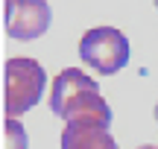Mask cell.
<instances>
[{
  "instance_id": "1",
  "label": "cell",
  "mask_w": 158,
  "mask_h": 149,
  "mask_svg": "<svg viewBox=\"0 0 158 149\" xmlns=\"http://www.w3.org/2000/svg\"><path fill=\"white\" fill-rule=\"evenodd\" d=\"M50 111L62 117L64 123L88 120V123H100V126H111V108L102 99L97 82L76 67H64L53 79Z\"/></svg>"
},
{
  "instance_id": "2",
  "label": "cell",
  "mask_w": 158,
  "mask_h": 149,
  "mask_svg": "<svg viewBox=\"0 0 158 149\" xmlns=\"http://www.w3.org/2000/svg\"><path fill=\"white\" fill-rule=\"evenodd\" d=\"M47 85L44 67L35 58H9L3 64V114L18 120L41 99Z\"/></svg>"
},
{
  "instance_id": "3",
  "label": "cell",
  "mask_w": 158,
  "mask_h": 149,
  "mask_svg": "<svg viewBox=\"0 0 158 149\" xmlns=\"http://www.w3.org/2000/svg\"><path fill=\"white\" fill-rule=\"evenodd\" d=\"M79 56L102 76H114L129 62V38L114 26H94L79 38Z\"/></svg>"
},
{
  "instance_id": "4",
  "label": "cell",
  "mask_w": 158,
  "mask_h": 149,
  "mask_svg": "<svg viewBox=\"0 0 158 149\" xmlns=\"http://www.w3.org/2000/svg\"><path fill=\"white\" fill-rule=\"evenodd\" d=\"M50 3L47 0H6L3 29L15 41H35L50 29Z\"/></svg>"
},
{
  "instance_id": "5",
  "label": "cell",
  "mask_w": 158,
  "mask_h": 149,
  "mask_svg": "<svg viewBox=\"0 0 158 149\" xmlns=\"http://www.w3.org/2000/svg\"><path fill=\"white\" fill-rule=\"evenodd\" d=\"M62 149H117V140L111 138L108 126L73 120V123H64Z\"/></svg>"
},
{
  "instance_id": "6",
  "label": "cell",
  "mask_w": 158,
  "mask_h": 149,
  "mask_svg": "<svg viewBox=\"0 0 158 149\" xmlns=\"http://www.w3.org/2000/svg\"><path fill=\"white\" fill-rule=\"evenodd\" d=\"M3 149H27V129L21 120H3Z\"/></svg>"
},
{
  "instance_id": "7",
  "label": "cell",
  "mask_w": 158,
  "mask_h": 149,
  "mask_svg": "<svg viewBox=\"0 0 158 149\" xmlns=\"http://www.w3.org/2000/svg\"><path fill=\"white\" fill-rule=\"evenodd\" d=\"M138 149H158V146H138Z\"/></svg>"
},
{
  "instance_id": "8",
  "label": "cell",
  "mask_w": 158,
  "mask_h": 149,
  "mask_svg": "<svg viewBox=\"0 0 158 149\" xmlns=\"http://www.w3.org/2000/svg\"><path fill=\"white\" fill-rule=\"evenodd\" d=\"M155 120H158V103H155Z\"/></svg>"
},
{
  "instance_id": "9",
  "label": "cell",
  "mask_w": 158,
  "mask_h": 149,
  "mask_svg": "<svg viewBox=\"0 0 158 149\" xmlns=\"http://www.w3.org/2000/svg\"><path fill=\"white\" fill-rule=\"evenodd\" d=\"M155 9H158V0H155Z\"/></svg>"
}]
</instances>
